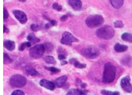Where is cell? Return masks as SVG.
Instances as JSON below:
<instances>
[{"label":"cell","instance_id":"obj_14","mask_svg":"<svg viewBox=\"0 0 132 95\" xmlns=\"http://www.w3.org/2000/svg\"><path fill=\"white\" fill-rule=\"evenodd\" d=\"M4 46L9 51H12L15 49L16 45L13 41L7 40L4 42Z\"/></svg>","mask_w":132,"mask_h":95},{"label":"cell","instance_id":"obj_16","mask_svg":"<svg viewBox=\"0 0 132 95\" xmlns=\"http://www.w3.org/2000/svg\"><path fill=\"white\" fill-rule=\"evenodd\" d=\"M66 95H87L86 92L79 89H72L70 90Z\"/></svg>","mask_w":132,"mask_h":95},{"label":"cell","instance_id":"obj_19","mask_svg":"<svg viewBox=\"0 0 132 95\" xmlns=\"http://www.w3.org/2000/svg\"><path fill=\"white\" fill-rule=\"evenodd\" d=\"M101 93L102 95H120V92L118 91L113 92L106 90H102Z\"/></svg>","mask_w":132,"mask_h":95},{"label":"cell","instance_id":"obj_8","mask_svg":"<svg viewBox=\"0 0 132 95\" xmlns=\"http://www.w3.org/2000/svg\"><path fill=\"white\" fill-rule=\"evenodd\" d=\"M130 78L129 76H126L123 78L121 80V86L122 89L126 92H132V86L130 83Z\"/></svg>","mask_w":132,"mask_h":95},{"label":"cell","instance_id":"obj_32","mask_svg":"<svg viewBox=\"0 0 132 95\" xmlns=\"http://www.w3.org/2000/svg\"><path fill=\"white\" fill-rule=\"evenodd\" d=\"M8 16H9V13L5 7H4V19H7L8 18Z\"/></svg>","mask_w":132,"mask_h":95},{"label":"cell","instance_id":"obj_15","mask_svg":"<svg viewBox=\"0 0 132 95\" xmlns=\"http://www.w3.org/2000/svg\"><path fill=\"white\" fill-rule=\"evenodd\" d=\"M114 50L118 53H122L126 51L128 49V46L126 45H122L119 43H116L114 46Z\"/></svg>","mask_w":132,"mask_h":95},{"label":"cell","instance_id":"obj_23","mask_svg":"<svg viewBox=\"0 0 132 95\" xmlns=\"http://www.w3.org/2000/svg\"><path fill=\"white\" fill-rule=\"evenodd\" d=\"M26 73L27 74L30 75L34 76L37 75L39 73L37 71H36L35 70L33 69H28L26 71Z\"/></svg>","mask_w":132,"mask_h":95},{"label":"cell","instance_id":"obj_24","mask_svg":"<svg viewBox=\"0 0 132 95\" xmlns=\"http://www.w3.org/2000/svg\"><path fill=\"white\" fill-rule=\"evenodd\" d=\"M114 26L115 28H123L124 24L122 22L120 21H117L114 23Z\"/></svg>","mask_w":132,"mask_h":95},{"label":"cell","instance_id":"obj_5","mask_svg":"<svg viewBox=\"0 0 132 95\" xmlns=\"http://www.w3.org/2000/svg\"><path fill=\"white\" fill-rule=\"evenodd\" d=\"M27 78L20 74L13 75L10 79V85L11 86L16 88H21L27 84Z\"/></svg>","mask_w":132,"mask_h":95},{"label":"cell","instance_id":"obj_4","mask_svg":"<svg viewBox=\"0 0 132 95\" xmlns=\"http://www.w3.org/2000/svg\"><path fill=\"white\" fill-rule=\"evenodd\" d=\"M81 53L86 58L93 59L99 56L100 51L96 46H89L85 47L82 49Z\"/></svg>","mask_w":132,"mask_h":95},{"label":"cell","instance_id":"obj_11","mask_svg":"<svg viewBox=\"0 0 132 95\" xmlns=\"http://www.w3.org/2000/svg\"><path fill=\"white\" fill-rule=\"evenodd\" d=\"M69 4L75 11H80L82 7V3L80 0H69Z\"/></svg>","mask_w":132,"mask_h":95},{"label":"cell","instance_id":"obj_3","mask_svg":"<svg viewBox=\"0 0 132 95\" xmlns=\"http://www.w3.org/2000/svg\"><path fill=\"white\" fill-rule=\"evenodd\" d=\"M104 22V18L100 15H90L86 18V24L91 28H97L102 24Z\"/></svg>","mask_w":132,"mask_h":95},{"label":"cell","instance_id":"obj_25","mask_svg":"<svg viewBox=\"0 0 132 95\" xmlns=\"http://www.w3.org/2000/svg\"><path fill=\"white\" fill-rule=\"evenodd\" d=\"M46 69L49 71H51V72L54 73H57L60 72V70L59 69L57 68L54 67H45Z\"/></svg>","mask_w":132,"mask_h":95},{"label":"cell","instance_id":"obj_10","mask_svg":"<svg viewBox=\"0 0 132 95\" xmlns=\"http://www.w3.org/2000/svg\"><path fill=\"white\" fill-rule=\"evenodd\" d=\"M40 85L41 86L51 90H54L55 88L54 83L45 79H43L40 81Z\"/></svg>","mask_w":132,"mask_h":95},{"label":"cell","instance_id":"obj_2","mask_svg":"<svg viewBox=\"0 0 132 95\" xmlns=\"http://www.w3.org/2000/svg\"><path fill=\"white\" fill-rule=\"evenodd\" d=\"M115 34L114 29L109 25H104L98 29L96 34L98 38L105 40H109L113 38Z\"/></svg>","mask_w":132,"mask_h":95},{"label":"cell","instance_id":"obj_21","mask_svg":"<svg viewBox=\"0 0 132 95\" xmlns=\"http://www.w3.org/2000/svg\"><path fill=\"white\" fill-rule=\"evenodd\" d=\"M27 39L29 40V42H31V43H36V42H38L40 41V39L38 38H36L35 36L32 34H29L27 37Z\"/></svg>","mask_w":132,"mask_h":95},{"label":"cell","instance_id":"obj_9","mask_svg":"<svg viewBox=\"0 0 132 95\" xmlns=\"http://www.w3.org/2000/svg\"><path fill=\"white\" fill-rule=\"evenodd\" d=\"M13 13L15 18L21 24H25L27 21V15L23 12L20 10H14Z\"/></svg>","mask_w":132,"mask_h":95},{"label":"cell","instance_id":"obj_36","mask_svg":"<svg viewBox=\"0 0 132 95\" xmlns=\"http://www.w3.org/2000/svg\"><path fill=\"white\" fill-rule=\"evenodd\" d=\"M67 63H68V62H67V61H64V60H62V61L61 62V64L62 65L67 64Z\"/></svg>","mask_w":132,"mask_h":95},{"label":"cell","instance_id":"obj_6","mask_svg":"<svg viewBox=\"0 0 132 95\" xmlns=\"http://www.w3.org/2000/svg\"><path fill=\"white\" fill-rule=\"evenodd\" d=\"M45 50V47L42 44H38L32 47L29 51V55L32 58L37 59L41 58L44 55Z\"/></svg>","mask_w":132,"mask_h":95},{"label":"cell","instance_id":"obj_35","mask_svg":"<svg viewBox=\"0 0 132 95\" xmlns=\"http://www.w3.org/2000/svg\"><path fill=\"white\" fill-rule=\"evenodd\" d=\"M10 31H9V29L7 28L5 26V25H4V32L5 33H8Z\"/></svg>","mask_w":132,"mask_h":95},{"label":"cell","instance_id":"obj_18","mask_svg":"<svg viewBox=\"0 0 132 95\" xmlns=\"http://www.w3.org/2000/svg\"><path fill=\"white\" fill-rule=\"evenodd\" d=\"M121 38L123 40L132 43V34L128 32H125L122 35Z\"/></svg>","mask_w":132,"mask_h":95},{"label":"cell","instance_id":"obj_37","mask_svg":"<svg viewBox=\"0 0 132 95\" xmlns=\"http://www.w3.org/2000/svg\"><path fill=\"white\" fill-rule=\"evenodd\" d=\"M50 25H50L49 23H47V24L45 25V27H46V28H49V27H50Z\"/></svg>","mask_w":132,"mask_h":95},{"label":"cell","instance_id":"obj_26","mask_svg":"<svg viewBox=\"0 0 132 95\" xmlns=\"http://www.w3.org/2000/svg\"><path fill=\"white\" fill-rule=\"evenodd\" d=\"M52 7L54 9L57 10L58 11H61L62 9V6L59 4L58 3H55L52 5Z\"/></svg>","mask_w":132,"mask_h":95},{"label":"cell","instance_id":"obj_33","mask_svg":"<svg viewBox=\"0 0 132 95\" xmlns=\"http://www.w3.org/2000/svg\"><path fill=\"white\" fill-rule=\"evenodd\" d=\"M68 18V16L67 15H63L61 17L60 20L61 21L64 22L67 20Z\"/></svg>","mask_w":132,"mask_h":95},{"label":"cell","instance_id":"obj_17","mask_svg":"<svg viewBox=\"0 0 132 95\" xmlns=\"http://www.w3.org/2000/svg\"><path fill=\"white\" fill-rule=\"evenodd\" d=\"M112 6L116 9L120 8L123 4V0H110Z\"/></svg>","mask_w":132,"mask_h":95},{"label":"cell","instance_id":"obj_31","mask_svg":"<svg viewBox=\"0 0 132 95\" xmlns=\"http://www.w3.org/2000/svg\"><path fill=\"white\" fill-rule=\"evenodd\" d=\"M125 58H124L122 61V63H123V64H125V65L128 64L129 62H130V57L127 56V57H125Z\"/></svg>","mask_w":132,"mask_h":95},{"label":"cell","instance_id":"obj_22","mask_svg":"<svg viewBox=\"0 0 132 95\" xmlns=\"http://www.w3.org/2000/svg\"><path fill=\"white\" fill-rule=\"evenodd\" d=\"M12 60L7 53H4V63L10 64L12 62Z\"/></svg>","mask_w":132,"mask_h":95},{"label":"cell","instance_id":"obj_38","mask_svg":"<svg viewBox=\"0 0 132 95\" xmlns=\"http://www.w3.org/2000/svg\"><path fill=\"white\" fill-rule=\"evenodd\" d=\"M20 1L22 2H24L26 1V0H19Z\"/></svg>","mask_w":132,"mask_h":95},{"label":"cell","instance_id":"obj_12","mask_svg":"<svg viewBox=\"0 0 132 95\" xmlns=\"http://www.w3.org/2000/svg\"><path fill=\"white\" fill-rule=\"evenodd\" d=\"M68 80V77L64 75L59 77L55 80L54 82L55 87L57 88H61L65 84Z\"/></svg>","mask_w":132,"mask_h":95},{"label":"cell","instance_id":"obj_27","mask_svg":"<svg viewBox=\"0 0 132 95\" xmlns=\"http://www.w3.org/2000/svg\"><path fill=\"white\" fill-rule=\"evenodd\" d=\"M30 28L31 30L35 32H37L39 30V25H38L36 24H32L31 25Z\"/></svg>","mask_w":132,"mask_h":95},{"label":"cell","instance_id":"obj_34","mask_svg":"<svg viewBox=\"0 0 132 95\" xmlns=\"http://www.w3.org/2000/svg\"><path fill=\"white\" fill-rule=\"evenodd\" d=\"M51 24L52 26H55L57 24V22L55 20H52L51 21Z\"/></svg>","mask_w":132,"mask_h":95},{"label":"cell","instance_id":"obj_13","mask_svg":"<svg viewBox=\"0 0 132 95\" xmlns=\"http://www.w3.org/2000/svg\"><path fill=\"white\" fill-rule=\"evenodd\" d=\"M69 63L73 65L76 68L83 69L86 67V65L85 63H82L75 58H72L69 60Z\"/></svg>","mask_w":132,"mask_h":95},{"label":"cell","instance_id":"obj_20","mask_svg":"<svg viewBox=\"0 0 132 95\" xmlns=\"http://www.w3.org/2000/svg\"><path fill=\"white\" fill-rule=\"evenodd\" d=\"M45 62L49 64H54L55 65L57 63V62L53 56H47L44 58Z\"/></svg>","mask_w":132,"mask_h":95},{"label":"cell","instance_id":"obj_30","mask_svg":"<svg viewBox=\"0 0 132 95\" xmlns=\"http://www.w3.org/2000/svg\"><path fill=\"white\" fill-rule=\"evenodd\" d=\"M27 46V42H23V43H22L20 46L19 48V50L21 51H23Z\"/></svg>","mask_w":132,"mask_h":95},{"label":"cell","instance_id":"obj_1","mask_svg":"<svg viewBox=\"0 0 132 95\" xmlns=\"http://www.w3.org/2000/svg\"><path fill=\"white\" fill-rule=\"evenodd\" d=\"M116 68L114 65L110 62L105 64L103 74L102 82L106 84L113 82L116 79Z\"/></svg>","mask_w":132,"mask_h":95},{"label":"cell","instance_id":"obj_7","mask_svg":"<svg viewBox=\"0 0 132 95\" xmlns=\"http://www.w3.org/2000/svg\"><path fill=\"white\" fill-rule=\"evenodd\" d=\"M79 40L68 32H65L62 35L61 42L63 45H71L73 42H77Z\"/></svg>","mask_w":132,"mask_h":95},{"label":"cell","instance_id":"obj_28","mask_svg":"<svg viewBox=\"0 0 132 95\" xmlns=\"http://www.w3.org/2000/svg\"><path fill=\"white\" fill-rule=\"evenodd\" d=\"M11 95H25V94L23 91L17 90L14 91Z\"/></svg>","mask_w":132,"mask_h":95},{"label":"cell","instance_id":"obj_29","mask_svg":"<svg viewBox=\"0 0 132 95\" xmlns=\"http://www.w3.org/2000/svg\"><path fill=\"white\" fill-rule=\"evenodd\" d=\"M67 56L65 53H60L58 55V59L60 60H62L66 58Z\"/></svg>","mask_w":132,"mask_h":95}]
</instances>
